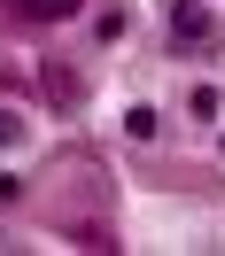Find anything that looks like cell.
I'll return each mask as SVG.
<instances>
[{
  "label": "cell",
  "instance_id": "7a4b0ae2",
  "mask_svg": "<svg viewBox=\"0 0 225 256\" xmlns=\"http://www.w3.org/2000/svg\"><path fill=\"white\" fill-rule=\"evenodd\" d=\"M124 132H132V140H156V109H148V101H140V109L124 116Z\"/></svg>",
  "mask_w": 225,
  "mask_h": 256
},
{
  "label": "cell",
  "instance_id": "6da1fadb",
  "mask_svg": "<svg viewBox=\"0 0 225 256\" xmlns=\"http://www.w3.org/2000/svg\"><path fill=\"white\" fill-rule=\"evenodd\" d=\"M16 8H24V16H39V24H54V16H78L86 0H16Z\"/></svg>",
  "mask_w": 225,
  "mask_h": 256
},
{
  "label": "cell",
  "instance_id": "3957f363",
  "mask_svg": "<svg viewBox=\"0 0 225 256\" xmlns=\"http://www.w3.org/2000/svg\"><path fill=\"white\" fill-rule=\"evenodd\" d=\"M0 140H24V124H8V116H0Z\"/></svg>",
  "mask_w": 225,
  "mask_h": 256
}]
</instances>
